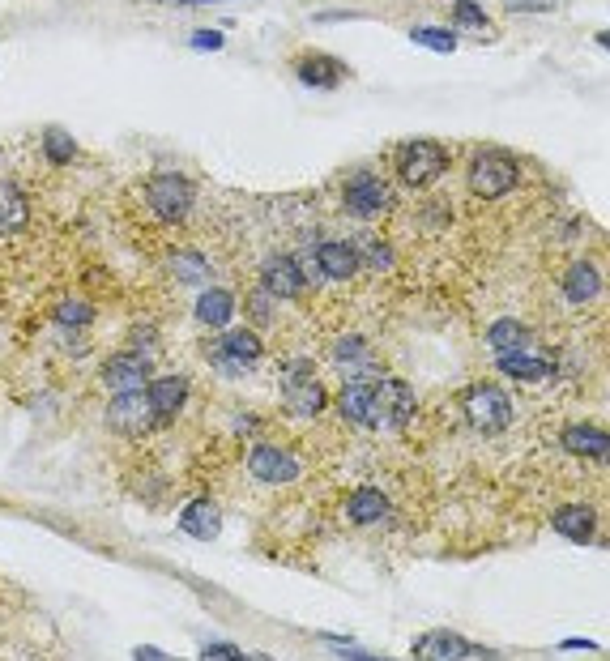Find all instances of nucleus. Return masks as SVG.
<instances>
[{
	"label": "nucleus",
	"instance_id": "nucleus-1",
	"mask_svg": "<svg viewBox=\"0 0 610 661\" xmlns=\"http://www.w3.org/2000/svg\"><path fill=\"white\" fill-rule=\"evenodd\" d=\"M393 167L401 175V184L427 188L448 171V150L440 141H401L397 154H393Z\"/></svg>",
	"mask_w": 610,
	"mask_h": 661
},
{
	"label": "nucleus",
	"instance_id": "nucleus-2",
	"mask_svg": "<svg viewBox=\"0 0 610 661\" xmlns=\"http://www.w3.org/2000/svg\"><path fill=\"white\" fill-rule=\"evenodd\" d=\"M461 414L474 431L500 435L512 423V401L504 389H495V384H470V389L461 393Z\"/></svg>",
	"mask_w": 610,
	"mask_h": 661
},
{
	"label": "nucleus",
	"instance_id": "nucleus-3",
	"mask_svg": "<svg viewBox=\"0 0 610 661\" xmlns=\"http://www.w3.org/2000/svg\"><path fill=\"white\" fill-rule=\"evenodd\" d=\"M517 184H521V167H517V158L504 154V150H483L470 163V188H474V197L500 201Z\"/></svg>",
	"mask_w": 610,
	"mask_h": 661
},
{
	"label": "nucleus",
	"instance_id": "nucleus-4",
	"mask_svg": "<svg viewBox=\"0 0 610 661\" xmlns=\"http://www.w3.org/2000/svg\"><path fill=\"white\" fill-rule=\"evenodd\" d=\"M282 401H286V410L299 414V418H312V414L325 410L329 393H325V384L316 380L308 359H291L282 367Z\"/></svg>",
	"mask_w": 610,
	"mask_h": 661
},
{
	"label": "nucleus",
	"instance_id": "nucleus-5",
	"mask_svg": "<svg viewBox=\"0 0 610 661\" xmlns=\"http://www.w3.org/2000/svg\"><path fill=\"white\" fill-rule=\"evenodd\" d=\"M192 201H197V188H192L188 175H175V171H163L154 175L146 184V205L154 218L163 222H184L192 214Z\"/></svg>",
	"mask_w": 610,
	"mask_h": 661
},
{
	"label": "nucleus",
	"instance_id": "nucleus-6",
	"mask_svg": "<svg viewBox=\"0 0 610 661\" xmlns=\"http://www.w3.org/2000/svg\"><path fill=\"white\" fill-rule=\"evenodd\" d=\"M205 359H210L218 372L239 376L244 367H252L256 359H261V337H256L252 329H231V333H222L218 342L205 346Z\"/></svg>",
	"mask_w": 610,
	"mask_h": 661
},
{
	"label": "nucleus",
	"instance_id": "nucleus-7",
	"mask_svg": "<svg viewBox=\"0 0 610 661\" xmlns=\"http://www.w3.org/2000/svg\"><path fill=\"white\" fill-rule=\"evenodd\" d=\"M342 205H346V214H355V218H380L384 209H393V192L380 175L359 171V175H350L346 180Z\"/></svg>",
	"mask_w": 610,
	"mask_h": 661
},
{
	"label": "nucleus",
	"instance_id": "nucleus-8",
	"mask_svg": "<svg viewBox=\"0 0 610 661\" xmlns=\"http://www.w3.org/2000/svg\"><path fill=\"white\" fill-rule=\"evenodd\" d=\"M248 474L256 482H265V487H282V482L299 478V457L291 453V448H278V444H252Z\"/></svg>",
	"mask_w": 610,
	"mask_h": 661
},
{
	"label": "nucleus",
	"instance_id": "nucleus-9",
	"mask_svg": "<svg viewBox=\"0 0 610 661\" xmlns=\"http://www.w3.org/2000/svg\"><path fill=\"white\" fill-rule=\"evenodd\" d=\"M154 423H158V418H154L150 401H146V393H141V389L116 393V401L107 406V427L120 431V435H133V440H137V435H146Z\"/></svg>",
	"mask_w": 610,
	"mask_h": 661
},
{
	"label": "nucleus",
	"instance_id": "nucleus-10",
	"mask_svg": "<svg viewBox=\"0 0 610 661\" xmlns=\"http://www.w3.org/2000/svg\"><path fill=\"white\" fill-rule=\"evenodd\" d=\"M337 410H342L346 423L355 427H380V410H376V380L372 376H355L337 397Z\"/></svg>",
	"mask_w": 610,
	"mask_h": 661
},
{
	"label": "nucleus",
	"instance_id": "nucleus-11",
	"mask_svg": "<svg viewBox=\"0 0 610 661\" xmlns=\"http://www.w3.org/2000/svg\"><path fill=\"white\" fill-rule=\"evenodd\" d=\"M312 265H316V278L350 282L359 273V252H355V244H346V239H325V244H316Z\"/></svg>",
	"mask_w": 610,
	"mask_h": 661
},
{
	"label": "nucleus",
	"instance_id": "nucleus-12",
	"mask_svg": "<svg viewBox=\"0 0 610 661\" xmlns=\"http://www.w3.org/2000/svg\"><path fill=\"white\" fill-rule=\"evenodd\" d=\"M150 380V359L141 350H124V354H111L103 363V384L111 393H133Z\"/></svg>",
	"mask_w": 610,
	"mask_h": 661
},
{
	"label": "nucleus",
	"instance_id": "nucleus-13",
	"mask_svg": "<svg viewBox=\"0 0 610 661\" xmlns=\"http://www.w3.org/2000/svg\"><path fill=\"white\" fill-rule=\"evenodd\" d=\"M376 410H380V423L406 427L414 418V389L406 380H393V376L376 380Z\"/></svg>",
	"mask_w": 610,
	"mask_h": 661
},
{
	"label": "nucleus",
	"instance_id": "nucleus-14",
	"mask_svg": "<svg viewBox=\"0 0 610 661\" xmlns=\"http://www.w3.org/2000/svg\"><path fill=\"white\" fill-rule=\"evenodd\" d=\"M414 657H436V661H461V657H500L491 649H478V644L461 640L457 632H427L414 640Z\"/></svg>",
	"mask_w": 610,
	"mask_h": 661
},
{
	"label": "nucleus",
	"instance_id": "nucleus-15",
	"mask_svg": "<svg viewBox=\"0 0 610 661\" xmlns=\"http://www.w3.org/2000/svg\"><path fill=\"white\" fill-rule=\"evenodd\" d=\"M495 367L508 376V380H525V384H547L555 376L551 359H542L534 350H508V354H495Z\"/></svg>",
	"mask_w": 610,
	"mask_h": 661
},
{
	"label": "nucleus",
	"instance_id": "nucleus-16",
	"mask_svg": "<svg viewBox=\"0 0 610 661\" xmlns=\"http://www.w3.org/2000/svg\"><path fill=\"white\" fill-rule=\"evenodd\" d=\"M146 401H150V410H154L158 423H167V418H175V414L184 410V401H188V380H184V376H150Z\"/></svg>",
	"mask_w": 610,
	"mask_h": 661
},
{
	"label": "nucleus",
	"instance_id": "nucleus-17",
	"mask_svg": "<svg viewBox=\"0 0 610 661\" xmlns=\"http://www.w3.org/2000/svg\"><path fill=\"white\" fill-rule=\"evenodd\" d=\"M303 273L295 265V256H274V261H265L261 269V290L274 299H299L303 295Z\"/></svg>",
	"mask_w": 610,
	"mask_h": 661
},
{
	"label": "nucleus",
	"instance_id": "nucleus-18",
	"mask_svg": "<svg viewBox=\"0 0 610 661\" xmlns=\"http://www.w3.org/2000/svg\"><path fill=\"white\" fill-rule=\"evenodd\" d=\"M180 529L197 542H214L222 534V512L214 499H192V504L180 512Z\"/></svg>",
	"mask_w": 610,
	"mask_h": 661
},
{
	"label": "nucleus",
	"instance_id": "nucleus-19",
	"mask_svg": "<svg viewBox=\"0 0 610 661\" xmlns=\"http://www.w3.org/2000/svg\"><path fill=\"white\" fill-rule=\"evenodd\" d=\"M295 73H299V82L303 86H312V90H337L346 82V64L342 60H333V56H303L295 64Z\"/></svg>",
	"mask_w": 610,
	"mask_h": 661
},
{
	"label": "nucleus",
	"instance_id": "nucleus-20",
	"mask_svg": "<svg viewBox=\"0 0 610 661\" xmlns=\"http://www.w3.org/2000/svg\"><path fill=\"white\" fill-rule=\"evenodd\" d=\"M346 517L355 521V525H384L393 517V504H389V495L376 491V487H359L355 495L346 499Z\"/></svg>",
	"mask_w": 610,
	"mask_h": 661
},
{
	"label": "nucleus",
	"instance_id": "nucleus-21",
	"mask_svg": "<svg viewBox=\"0 0 610 661\" xmlns=\"http://www.w3.org/2000/svg\"><path fill=\"white\" fill-rule=\"evenodd\" d=\"M559 444H564L572 457H585V461H602L610 453V435L602 427H568L559 435Z\"/></svg>",
	"mask_w": 610,
	"mask_h": 661
},
{
	"label": "nucleus",
	"instance_id": "nucleus-22",
	"mask_svg": "<svg viewBox=\"0 0 610 661\" xmlns=\"http://www.w3.org/2000/svg\"><path fill=\"white\" fill-rule=\"evenodd\" d=\"M559 290H564L568 303H593L602 295V273L593 265H572L564 278H559Z\"/></svg>",
	"mask_w": 610,
	"mask_h": 661
},
{
	"label": "nucleus",
	"instance_id": "nucleus-23",
	"mask_svg": "<svg viewBox=\"0 0 610 661\" xmlns=\"http://www.w3.org/2000/svg\"><path fill=\"white\" fill-rule=\"evenodd\" d=\"M197 320L201 325H210V329H227L235 320V295L231 290H222V286H210L197 299Z\"/></svg>",
	"mask_w": 610,
	"mask_h": 661
},
{
	"label": "nucleus",
	"instance_id": "nucleus-24",
	"mask_svg": "<svg viewBox=\"0 0 610 661\" xmlns=\"http://www.w3.org/2000/svg\"><path fill=\"white\" fill-rule=\"evenodd\" d=\"M555 534H564L568 542H593V529H598V521H593V508H581V504H568V508H559L555 517Z\"/></svg>",
	"mask_w": 610,
	"mask_h": 661
},
{
	"label": "nucleus",
	"instance_id": "nucleus-25",
	"mask_svg": "<svg viewBox=\"0 0 610 661\" xmlns=\"http://www.w3.org/2000/svg\"><path fill=\"white\" fill-rule=\"evenodd\" d=\"M30 222V201L18 192V184L0 180V235H18Z\"/></svg>",
	"mask_w": 610,
	"mask_h": 661
},
{
	"label": "nucleus",
	"instance_id": "nucleus-26",
	"mask_svg": "<svg viewBox=\"0 0 610 661\" xmlns=\"http://www.w3.org/2000/svg\"><path fill=\"white\" fill-rule=\"evenodd\" d=\"M525 346H534V337H529V329L521 325V320L504 316L487 329V350L491 354H508V350H525Z\"/></svg>",
	"mask_w": 610,
	"mask_h": 661
},
{
	"label": "nucleus",
	"instance_id": "nucleus-27",
	"mask_svg": "<svg viewBox=\"0 0 610 661\" xmlns=\"http://www.w3.org/2000/svg\"><path fill=\"white\" fill-rule=\"evenodd\" d=\"M167 265H171V273H175V278H180V282H188V286H205V282H210V261H205L201 252H192V248L175 252Z\"/></svg>",
	"mask_w": 610,
	"mask_h": 661
},
{
	"label": "nucleus",
	"instance_id": "nucleus-28",
	"mask_svg": "<svg viewBox=\"0 0 610 661\" xmlns=\"http://www.w3.org/2000/svg\"><path fill=\"white\" fill-rule=\"evenodd\" d=\"M414 47H427V52H457V30H444V26H414L410 30Z\"/></svg>",
	"mask_w": 610,
	"mask_h": 661
},
{
	"label": "nucleus",
	"instance_id": "nucleus-29",
	"mask_svg": "<svg viewBox=\"0 0 610 661\" xmlns=\"http://www.w3.org/2000/svg\"><path fill=\"white\" fill-rule=\"evenodd\" d=\"M43 154H47V163H52V167H64V163H73L77 141L69 133H60V128H47V133H43Z\"/></svg>",
	"mask_w": 610,
	"mask_h": 661
},
{
	"label": "nucleus",
	"instance_id": "nucleus-30",
	"mask_svg": "<svg viewBox=\"0 0 610 661\" xmlns=\"http://www.w3.org/2000/svg\"><path fill=\"white\" fill-rule=\"evenodd\" d=\"M355 252H359V261H367L372 269H393V248L384 244V239L367 235V239H359V244H355Z\"/></svg>",
	"mask_w": 610,
	"mask_h": 661
},
{
	"label": "nucleus",
	"instance_id": "nucleus-31",
	"mask_svg": "<svg viewBox=\"0 0 610 661\" xmlns=\"http://www.w3.org/2000/svg\"><path fill=\"white\" fill-rule=\"evenodd\" d=\"M453 18H457V26H465V30H487V26H491V22H487V13L478 9L474 0H457Z\"/></svg>",
	"mask_w": 610,
	"mask_h": 661
},
{
	"label": "nucleus",
	"instance_id": "nucleus-32",
	"mask_svg": "<svg viewBox=\"0 0 610 661\" xmlns=\"http://www.w3.org/2000/svg\"><path fill=\"white\" fill-rule=\"evenodd\" d=\"M337 363H367V342L363 337H342V342L333 346Z\"/></svg>",
	"mask_w": 610,
	"mask_h": 661
},
{
	"label": "nucleus",
	"instance_id": "nucleus-33",
	"mask_svg": "<svg viewBox=\"0 0 610 661\" xmlns=\"http://www.w3.org/2000/svg\"><path fill=\"white\" fill-rule=\"evenodd\" d=\"M56 320H60V325H86L90 308H86V303H64V308L56 312Z\"/></svg>",
	"mask_w": 610,
	"mask_h": 661
},
{
	"label": "nucleus",
	"instance_id": "nucleus-34",
	"mask_svg": "<svg viewBox=\"0 0 610 661\" xmlns=\"http://www.w3.org/2000/svg\"><path fill=\"white\" fill-rule=\"evenodd\" d=\"M201 657L205 661H231V657H244V649H235V644H205V649H201Z\"/></svg>",
	"mask_w": 610,
	"mask_h": 661
},
{
	"label": "nucleus",
	"instance_id": "nucleus-35",
	"mask_svg": "<svg viewBox=\"0 0 610 661\" xmlns=\"http://www.w3.org/2000/svg\"><path fill=\"white\" fill-rule=\"evenodd\" d=\"M188 43H192V52H218V47H222V35H218V30H197V35H192Z\"/></svg>",
	"mask_w": 610,
	"mask_h": 661
},
{
	"label": "nucleus",
	"instance_id": "nucleus-36",
	"mask_svg": "<svg viewBox=\"0 0 610 661\" xmlns=\"http://www.w3.org/2000/svg\"><path fill=\"white\" fill-rule=\"evenodd\" d=\"M504 5L512 13H547V9H555V0H504Z\"/></svg>",
	"mask_w": 610,
	"mask_h": 661
},
{
	"label": "nucleus",
	"instance_id": "nucleus-37",
	"mask_svg": "<svg viewBox=\"0 0 610 661\" xmlns=\"http://www.w3.org/2000/svg\"><path fill=\"white\" fill-rule=\"evenodd\" d=\"M133 657H146V661H163L167 653H163V649H154V644H141V649H137Z\"/></svg>",
	"mask_w": 610,
	"mask_h": 661
},
{
	"label": "nucleus",
	"instance_id": "nucleus-38",
	"mask_svg": "<svg viewBox=\"0 0 610 661\" xmlns=\"http://www.w3.org/2000/svg\"><path fill=\"white\" fill-rule=\"evenodd\" d=\"M167 5H218V0H167Z\"/></svg>",
	"mask_w": 610,
	"mask_h": 661
}]
</instances>
